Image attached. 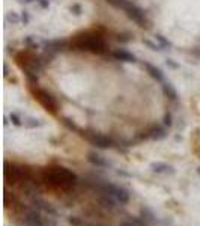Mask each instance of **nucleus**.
<instances>
[{
    "instance_id": "nucleus-25",
    "label": "nucleus",
    "mask_w": 200,
    "mask_h": 226,
    "mask_svg": "<svg viewBox=\"0 0 200 226\" xmlns=\"http://www.w3.org/2000/svg\"><path fill=\"white\" fill-rule=\"evenodd\" d=\"M163 125H165L167 128H172L173 127V115L170 112L164 113V118H163Z\"/></svg>"
},
{
    "instance_id": "nucleus-32",
    "label": "nucleus",
    "mask_w": 200,
    "mask_h": 226,
    "mask_svg": "<svg viewBox=\"0 0 200 226\" xmlns=\"http://www.w3.org/2000/svg\"><path fill=\"white\" fill-rule=\"evenodd\" d=\"M45 226H57V222L56 220H51V219H45Z\"/></svg>"
},
{
    "instance_id": "nucleus-9",
    "label": "nucleus",
    "mask_w": 200,
    "mask_h": 226,
    "mask_svg": "<svg viewBox=\"0 0 200 226\" xmlns=\"http://www.w3.org/2000/svg\"><path fill=\"white\" fill-rule=\"evenodd\" d=\"M167 136V127L165 125H152L150 130L143 136L145 139H152V140H161Z\"/></svg>"
},
{
    "instance_id": "nucleus-16",
    "label": "nucleus",
    "mask_w": 200,
    "mask_h": 226,
    "mask_svg": "<svg viewBox=\"0 0 200 226\" xmlns=\"http://www.w3.org/2000/svg\"><path fill=\"white\" fill-rule=\"evenodd\" d=\"M161 87H163L164 95L167 96L169 100H172V101H176V100H178V92H176V89L173 87V85H172L170 81L165 80L164 83H161Z\"/></svg>"
},
{
    "instance_id": "nucleus-30",
    "label": "nucleus",
    "mask_w": 200,
    "mask_h": 226,
    "mask_svg": "<svg viewBox=\"0 0 200 226\" xmlns=\"http://www.w3.org/2000/svg\"><path fill=\"white\" fill-rule=\"evenodd\" d=\"M68 222H69L72 226H81L83 225V220L80 217H69L68 219Z\"/></svg>"
},
{
    "instance_id": "nucleus-23",
    "label": "nucleus",
    "mask_w": 200,
    "mask_h": 226,
    "mask_svg": "<svg viewBox=\"0 0 200 226\" xmlns=\"http://www.w3.org/2000/svg\"><path fill=\"white\" fill-rule=\"evenodd\" d=\"M143 44L148 47V48H150L152 52H163V47L160 45L158 42H154V41H150V39H143Z\"/></svg>"
},
{
    "instance_id": "nucleus-27",
    "label": "nucleus",
    "mask_w": 200,
    "mask_h": 226,
    "mask_svg": "<svg viewBox=\"0 0 200 226\" xmlns=\"http://www.w3.org/2000/svg\"><path fill=\"white\" fill-rule=\"evenodd\" d=\"M14 202H17V200H15V196H14L12 193H9L8 190H5V199H3L5 207H9V204H14Z\"/></svg>"
},
{
    "instance_id": "nucleus-17",
    "label": "nucleus",
    "mask_w": 200,
    "mask_h": 226,
    "mask_svg": "<svg viewBox=\"0 0 200 226\" xmlns=\"http://www.w3.org/2000/svg\"><path fill=\"white\" fill-rule=\"evenodd\" d=\"M140 217L143 219L145 222H148V223H154L157 217H155V214L152 213V209L146 208V207H143V208L140 209Z\"/></svg>"
},
{
    "instance_id": "nucleus-10",
    "label": "nucleus",
    "mask_w": 200,
    "mask_h": 226,
    "mask_svg": "<svg viewBox=\"0 0 200 226\" xmlns=\"http://www.w3.org/2000/svg\"><path fill=\"white\" fill-rule=\"evenodd\" d=\"M143 68L146 70V72H148L154 80H157L158 83H164L165 81V76H164V72H163L161 68H158V66L149 63V62H143Z\"/></svg>"
},
{
    "instance_id": "nucleus-14",
    "label": "nucleus",
    "mask_w": 200,
    "mask_h": 226,
    "mask_svg": "<svg viewBox=\"0 0 200 226\" xmlns=\"http://www.w3.org/2000/svg\"><path fill=\"white\" fill-rule=\"evenodd\" d=\"M150 169H152V172H155V174H174L173 166L167 165L164 161H154V163L150 165Z\"/></svg>"
},
{
    "instance_id": "nucleus-4",
    "label": "nucleus",
    "mask_w": 200,
    "mask_h": 226,
    "mask_svg": "<svg viewBox=\"0 0 200 226\" xmlns=\"http://www.w3.org/2000/svg\"><path fill=\"white\" fill-rule=\"evenodd\" d=\"M33 95L35 98L39 101V104L42 106L47 112H50L51 115H56L57 113V101L56 98L53 96L51 92L45 91V89H41V87L36 86V89H33Z\"/></svg>"
},
{
    "instance_id": "nucleus-26",
    "label": "nucleus",
    "mask_w": 200,
    "mask_h": 226,
    "mask_svg": "<svg viewBox=\"0 0 200 226\" xmlns=\"http://www.w3.org/2000/svg\"><path fill=\"white\" fill-rule=\"evenodd\" d=\"M69 11L75 15V17H80V15L83 14V8H81L80 3H72V5L69 6Z\"/></svg>"
},
{
    "instance_id": "nucleus-33",
    "label": "nucleus",
    "mask_w": 200,
    "mask_h": 226,
    "mask_svg": "<svg viewBox=\"0 0 200 226\" xmlns=\"http://www.w3.org/2000/svg\"><path fill=\"white\" fill-rule=\"evenodd\" d=\"M119 226H137V225L134 222H131V220H123V222L119 223Z\"/></svg>"
},
{
    "instance_id": "nucleus-19",
    "label": "nucleus",
    "mask_w": 200,
    "mask_h": 226,
    "mask_svg": "<svg viewBox=\"0 0 200 226\" xmlns=\"http://www.w3.org/2000/svg\"><path fill=\"white\" fill-rule=\"evenodd\" d=\"M23 125H24L26 128H38V127H42L44 122H41L39 119H36V118H24Z\"/></svg>"
},
{
    "instance_id": "nucleus-13",
    "label": "nucleus",
    "mask_w": 200,
    "mask_h": 226,
    "mask_svg": "<svg viewBox=\"0 0 200 226\" xmlns=\"http://www.w3.org/2000/svg\"><path fill=\"white\" fill-rule=\"evenodd\" d=\"M113 196L116 198V200H117L121 205H126V204L130 202V199H131L130 191L126 190V189H123V187H119V185L114 187Z\"/></svg>"
},
{
    "instance_id": "nucleus-5",
    "label": "nucleus",
    "mask_w": 200,
    "mask_h": 226,
    "mask_svg": "<svg viewBox=\"0 0 200 226\" xmlns=\"http://www.w3.org/2000/svg\"><path fill=\"white\" fill-rule=\"evenodd\" d=\"M83 136H86V139L96 148L101 149H108V148H114L116 146V142L108 136L104 134H99V133H83Z\"/></svg>"
},
{
    "instance_id": "nucleus-20",
    "label": "nucleus",
    "mask_w": 200,
    "mask_h": 226,
    "mask_svg": "<svg viewBox=\"0 0 200 226\" xmlns=\"http://www.w3.org/2000/svg\"><path fill=\"white\" fill-rule=\"evenodd\" d=\"M5 20H6V23H9V24H20V23H21V15L17 14V12H14V11H11V12H8V14L5 15Z\"/></svg>"
},
{
    "instance_id": "nucleus-8",
    "label": "nucleus",
    "mask_w": 200,
    "mask_h": 226,
    "mask_svg": "<svg viewBox=\"0 0 200 226\" xmlns=\"http://www.w3.org/2000/svg\"><path fill=\"white\" fill-rule=\"evenodd\" d=\"M30 202H32V205H33L35 209H38V211H44V213H47V214H50V216H57L56 208H53L47 200H44L42 198H39L38 194L30 196Z\"/></svg>"
},
{
    "instance_id": "nucleus-29",
    "label": "nucleus",
    "mask_w": 200,
    "mask_h": 226,
    "mask_svg": "<svg viewBox=\"0 0 200 226\" xmlns=\"http://www.w3.org/2000/svg\"><path fill=\"white\" fill-rule=\"evenodd\" d=\"M165 65L169 66V68H173V70H178L179 68V63L178 62H174V59H165Z\"/></svg>"
},
{
    "instance_id": "nucleus-1",
    "label": "nucleus",
    "mask_w": 200,
    "mask_h": 226,
    "mask_svg": "<svg viewBox=\"0 0 200 226\" xmlns=\"http://www.w3.org/2000/svg\"><path fill=\"white\" fill-rule=\"evenodd\" d=\"M42 181L53 189L68 191L79 183V176L63 166H54L42 170Z\"/></svg>"
},
{
    "instance_id": "nucleus-37",
    "label": "nucleus",
    "mask_w": 200,
    "mask_h": 226,
    "mask_svg": "<svg viewBox=\"0 0 200 226\" xmlns=\"http://www.w3.org/2000/svg\"><path fill=\"white\" fill-rule=\"evenodd\" d=\"M18 2H20V3H24V0H18Z\"/></svg>"
},
{
    "instance_id": "nucleus-18",
    "label": "nucleus",
    "mask_w": 200,
    "mask_h": 226,
    "mask_svg": "<svg viewBox=\"0 0 200 226\" xmlns=\"http://www.w3.org/2000/svg\"><path fill=\"white\" fill-rule=\"evenodd\" d=\"M155 41L163 47V50H170V48L173 47V44L170 42L164 35H161V33H157V35H155Z\"/></svg>"
},
{
    "instance_id": "nucleus-6",
    "label": "nucleus",
    "mask_w": 200,
    "mask_h": 226,
    "mask_svg": "<svg viewBox=\"0 0 200 226\" xmlns=\"http://www.w3.org/2000/svg\"><path fill=\"white\" fill-rule=\"evenodd\" d=\"M41 44L44 45L45 52H51L54 54L65 52L68 47H71V42L65 41V39H60V38H57V39H41Z\"/></svg>"
},
{
    "instance_id": "nucleus-28",
    "label": "nucleus",
    "mask_w": 200,
    "mask_h": 226,
    "mask_svg": "<svg viewBox=\"0 0 200 226\" xmlns=\"http://www.w3.org/2000/svg\"><path fill=\"white\" fill-rule=\"evenodd\" d=\"M20 15H21V23H23L24 26L30 23V14H29V11H26V9H23Z\"/></svg>"
},
{
    "instance_id": "nucleus-7",
    "label": "nucleus",
    "mask_w": 200,
    "mask_h": 226,
    "mask_svg": "<svg viewBox=\"0 0 200 226\" xmlns=\"http://www.w3.org/2000/svg\"><path fill=\"white\" fill-rule=\"evenodd\" d=\"M23 223H24V226H45V219L41 216V211L30 209L24 214Z\"/></svg>"
},
{
    "instance_id": "nucleus-22",
    "label": "nucleus",
    "mask_w": 200,
    "mask_h": 226,
    "mask_svg": "<svg viewBox=\"0 0 200 226\" xmlns=\"http://www.w3.org/2000/svg\"><path fill=\"white\" fill-rule=\"evenodd\" d=\"M62 122H63V125H66V127H68L69 130L75 131V133H80V134H83V133H81L83 130L80 128L79 125H75V124H74V122L71 121V119H68V118H62Z\"/></svg>"
},
{
    "instance_id": "nucleus-15",
    "label": "nucleus",
    "mask_w": 200,
    "mask_h": 226,
    "mask_svg": "<svg viewBox=\"0 0 200 226\" xmlns=\"http://www.w3.org/2000/svg\"><path fill=\"white\" fill-rule=\"evenodd\" d=\"M98 202H99V205H101V207H104V208H107V209H114L116 207H117L116 204H119V202L116 200V198H114V196H112V194H107V193H104L102 196H99Z\"/></svg>"
},
{
    "instance_id": "nucleus-12",
    "label": "nucleus",
    "mask_w": 200,
    "mask_h": 226,
    "mask_svg": "<svg viewBox=\"0 0 200 226\" xmlns=\"http://www.w3.org/2000/svg\"><path fill=\"white\" fill-rule=\"evenodd\" d=\"M87 161H89L90 165H93L95 167H108V166H110V163H108L101 154H98L96 151L87 152Z\"/></svg>"
},
{
    "instance_id": "nucleus-24",
    "label": "nucleus",
    "mask_w": 200,
    "mask_h": 226,
    "mask_svg": "<svg viewBox=\"0 0 200 226\" xmlns=\"http://www.w3.org/2000/svg\"><path fill=\"white\" fill-rule=\"evenodd\" d=\"M9 119H11V122H12V125H15V127H21L23 125V119H21V116L18 115V113L12 112L11 115H9Z\"/></svg>"
},
{
    "instance_id": "nucleus-3",
    "label": "nucleus",
    "mask_w": 200,
    "mask_h": 226,
    "mask_svg": "<svg viewBox=\"0 0 200 226\" xmlns=\"http://www.w3.org/2000/svg\"><path fill=\"white\" fill-rule=\"evenodd\" d=\"M122 11L128 15V18H131L136 24H139L140 27H145V29H149V20L146 17V12L141 8H139L137 5H134L132 2L126 0L125 5L122 6Z\"/></svg>"
},
{
    "instance_id": "nucleus-36",
    "label": "nucleus",
    "mask_w": 200,
    "mask_h": 226,
    "mask_svg": "<svg viewBox=\"0 0 200 226\" xmlns=\"http://www.w3.org/2000/svg\"><path fill=\"white\" fill-rule=\"evenodd\" d=\"M35 0H24V5H29V3H33Z\"/></svg>"
},
{
    "instance_id": "nucleus-21",
    "label": "nucleus",
    "mask_w": 200,
    "mask_h": 226,
    "mask_svg": "<svg viewBox=\"0 0 200 226\" xmlns=\"http://www.w3.org/2000/svg\"><path fill=\"white\" fill-rule=\"evenodd\" d=\"M23 42L26 44V45H29L32 50H36V48H39L41 45L36 42V36H33V35H27V36H24L23 38Z\"/></svg>"
},
{
    "instance_id": "nucleus-31",
    "label": "nucleus",
    "mask_w": 200,
    "mask_h": 226,
    "mask_svg": "<svg viewBox=\"0 0 200 226\" xmlns=\"http://www.w3.org/2000/svg\"><path fill=\"white\" fill-rule=\"evenodd\" d=\"M36 2H38V5H39L42 9L50 8V0H36Z\"/></svg>"
},
{
    "instance_id": "nucleus-11",
    "label": "nucleus",
    "mask_w": 200,
    "mask_h": 226,
    "mask_svg": "<svg viewBox=\"0 0 200 226\" xmlns=\"http://www.w3.org/2000/svg\"><path fill=\"white\" fill-rule=\"evenodd\" d=\"M112 56L116 61L126 62V63H136L137 62V56L132 54L131 52H128V50H125V48H117V50L112 52Z\"/></svg>"
},
{
    "instance_id": "nucleus-39",
    "label": "nucleus",
    "mask_w": 200,
    "mask_h": 226,
    "mask_svg": "<svg viewBox=\"0 0 200 226\" xmlns=\"http://www.w3.org/2000/svg\"><path fill=\"white\" fill-rule=\"evenodd\" d=\"M197 172H199V174H200V167H199V170H197Z\"/></svg>"
},
{
    "instance_id": "nucleus-34",
    "label": "nucleus",
    "mask_w": 200,
    "mask_h": 226,
    "mask_svg": "<svg viewBox=\"0 0 200 226\" xmlns=\"http://www.w3.org/2000/svg\"><path fill=\"white\" fill-rule=\"evenodd\" d=\"M9 121H11V119H9L8 116H5V118H3V125L6 127V125H8V124H9Z\"/></svg>"
},
{
    "instance_id": "nucleus-2",
    "label": "nucleus",
    "mask_w": 200,
    "mask_h": 226,
    "mask_svg": "<svg viewBox=\"0 0 200 226\" xmlns=\"http://www.w3.org/2000/svg\"><path fill=\"white\" fill-rule=\"evenodd\" d=\"M69 42L72 50H83V52H89L93 53V54H105L107 53V44H105L104 38L95 32L79 33V35L74 36Z\"/></svg>"
},
{
    "instance_id": "nucleus-38",
    "label": "nucleus",
    "mask_w": 200,
    "mask_h": 226,
    "mask_svg": "<svg viewBox=\"0 0 200 226\" xmlns=\"http://www.w3.org/2000/svg\"><path fill=\"white\" fill-rule=\"evenodd\" d=\"M93 226H102V225H93Z\"/></svg>"
},
{
    "instance_id": "nucleus-35",
    "label": "nucleus",
    "mask_w": 200,
    "mask_h": 226,
    "mask_svg": "<svg viewBox=\"0 0 200 226\" xmlns=\"http://www.w3.org/2000/svg\"><path fill=\"white\" fill-rule=\"evenodd\" d=\"M117 175H123V176H130V174L123 172V170H117Z\"/></svg>"
}]
</instances>
